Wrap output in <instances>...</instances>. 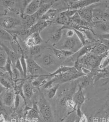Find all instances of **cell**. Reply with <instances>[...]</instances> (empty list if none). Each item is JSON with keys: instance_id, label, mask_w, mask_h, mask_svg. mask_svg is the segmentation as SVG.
Here are the masks:
<instances>
[{"instance_id": "6da1fadb", "label": "cell", "mask_w": 109, "mask_h": 122, "mask_svg": "<svg viewBox=\"0 0 109 122\" xmlns=\"http://www.w3.org/2000/svg\"><path fill=\"white\" fill-rule=\"evenodd\" d=\"M107 55V52L102 55H97L91 52L82 56L75 62L74 67L81 72L82 68L89 70L91 73L96 72L99 70V66L103 58Z\"/></svg>"}, {"instance_id": "7a4b0ae2", "label": "cell", "mask_w": 109, "mask_h": 122, "mask_svg": "<svg viewBox=\"0 0 109 122\" xmlns=\"http://www.w3.org/2000/svg\"><path fill=\"white\" fill-rule=\"evenodd\" d=\"M83 73L79 71L74 67H71L69 70L64 72L57 74L51 79L53 80L54 85L64 84L73 81L85 76Z\"/></svg>"}, {"instance_id": "3957f363", "label": "cell", "mask_w": 109, "mask_h": 122, "mask_svg": "<svg viewBox=\"0 0 109 122\" xmlns=\"http://www.w3.org/2000/svg\"><path fill=\"white\" fill-rule=\"evenodd\" d=\"M41 118L45 122H54L51 106L44 97H41L37 102Z\"/></svg>"}, {"instance_id": "277c9868", "label": "cell", "mask_w": 109, "mask_h": 122, "mask_svg": "<svg viewBox=\"0 0 109 122\" xmlns=\"http://www.w3.org/2000/svg\"><path fill=\"white\" fill-rule=\"evenodd\" d=\"M65 37L66 38L61 45L60 50H66L75 53L83 47V45L76 34L72 37L69 38L66 36Z\"/></svg>"}, {"instance_id": "5b68a950", "label": "cell", "mask_w": 109, "mask_h": 122, "mask_svg": "<svg viewBox=\"0 0 109 122\" xmlns=\"http://www.w3.org/2000/svg\"><path fill=\"white\" fill-rule=\"evenodd\" d=\"M27 63V74L30 76L37 77L41 76L46 75L48 74L39 64L33 58H26Z\"/></svg>"}, {"instance_id": "8992f818", "label": "cell", "mask_w": 109, "mask_h": 122, "mask_svg": "<svg viewBox=\"0 0 109 122\" xmlns=\"http://www.w3.org/2000/svg\"><path fill=\"white\" fill-rule=\"evenodd\" d=\"M83 89L78 85V89L74 94L73 99L76 105V113L79 118L83 115L81 110V107L86 100L85 95L84 93Z\"/></svg>"}, {"instance_id": "52a82bcc", "label": "cell", "mask_w": 109, "mask_h": 122, "mask_svg": "<svg viewBox=\"0 0 109 122\" xmlns=\"http://www.w3.org/2000/svg\"><path fill=\"white\" fill-rule=\"evenodd\" d=\"M99 0H80L65 1L68 10H78L88 6L98 3Z\"/></svg>"}, {"instance_id": "ba28073f", "label": "cell", "mask_w": 109, "mask_h": 122, "mask_svg": "<svg viewBox=\"0 0 109 122\" xmlns=\"http://www.w3.org/2000/svg\"><path fill=\"white\" fill-rule=\"evenodd\" d=\"M20 25H22V21L20 19L8 16L0 18V27L6 30L12 29Z\"/></svg>"}, {"instance_id": "9c48e42d", "label": "cell", "mask_w": 109, "mask_h": 122, "mask_svg": "<svg viewBox=\"0 0 109 122\" xmlns=\"http://www.w3.org/2000/svg\"><path fill=\"white\" fill-rule=\"evenodd\" d=\"M96 3L77 10L78 14L84 21L93 23V11Z\"/></svg>"}, {"instance_id": "30bf717a", "label": "cell", "mask_w": 109, "mask_h": 122, "mask_svg": "<svg viewBox=\"0 0 109 122\" xmlns=\"http://www.w3.org/2000/svg\"><path fill=\"white\" fill-rule=\"evenodd\" d=\"M55 1H45L40 0V7L37 12L33 16L37 20H40L43 16H44L50 9L52 8L54 4Z\"/></svg>"}, {"instance_id": "8fae6325", "label": "cell", "mask_w": 109, "mask_h": 122, "mask_svg": "<svg viewBox=\"0 0 109 122\" xmlns=\"http://www.w3.org/2000/svg\"><path fill=\"white\" fill-rule=\"evenodd\" d=\"M52 24V23L51 22L47 21L41 19L38 20L32 27L28 30L27 36L34 33L38 32L40 33L43 30H44L45 29Z\"/></svg>"}, {"instance_id": "7c38bea8", "label": "cell", "mask_w": 109, "mask_h": 122, "mask_svg": "<svg viewBox=\"0 0 109 122\" xmlns=\"http://www.w3.org/2000/svg\"><path fill=\"white\" fill-rule=\"evenodd\" d=\"M43 39L40 33H34L28 36L25 40V44L29 48L35 46L41 45L42 43Z\"/></svg>"}, {"instance_id": "4fadbf2b", "label": "cell", "mask_w": 109, "mask_h": 122, "mask_svg": "<svg viewBox=\"0 0 109 122\" xmlns=\"http://www.w3.org/2000/svg\"><path fill=\"white\" fill-rule=\"evenodd\" d=\"M55 56L54 54L50 53L44 54L39 57L38 60H39V62L38 63L41 67H51L55 65L56 63Z\"/></svg>"}, {"instance_id": "5bb4252c", "label": "cell", "mask_w": 109, "mask_h": 122, "mask_svg": "<svg viewBox=\"0 0 109 122\" xmlns=\"http://www.w3.org/2000/svg\"><path fill=\"white\" fill-rule=\"evenodd\" d=\"M15 96V91L12 89H6L2 97L3 103L6 106H12L14 105Z\"/></svg>"}, {"instance_id": "9a60e30c", "label": "cell", "mask_w": 109, "mask_h": 122, "mask_svg": "<svg viewBox=\"0 0 109 122\" xmlns=\"http://www.w3.org/2000/svg\"><path fill=\"white\" fill-rule=\"evenodd\" d=\"M26 118L27 120L29 121H37L40 119V116L37 102L34 103L33 105V107L30 108L27 111L26 114Z\"/></svg>"}, {"instance_id": "2e32d148", "label": "cell", "mask_w": 109, "mask_h": 122, "mask_svg": "<svg viewBox=\"0 0 109 122\" xmlns=\"http://www.w3.org/2000/svg\"><path fill=\"white\" fill-rule=\"evenodd\" d=\"M40 0H31L26 8L24 14L26 15L33 16L35 14L40 7Z\"/></svg>"}, {"instance_id": "e0dca14e", "label": "cell", "mask_w": 109, "mask_h": 122, "mask_svg": "<svg viewBox=\"0 0 109 122\" xmlns=\"http://www.w3.org/2000/svg\"><path fill=\"white\" fill-rule=\"evenodd\" d=\"M21 17L22 19L21 21L23 29L26 30H28L32 27L38 20L33 15L29 16L24 14Z\"/></svg>"}, {"instance_id": "ac0fdd59", "label": "cell", "mask_w": 109, "mask_h": 122, "mask_svg": "<svg viewBox=\"0 0 109 122\" xmlns=\"http://www.w3.org/2000/svg\"><path fill=\"white\" fill-rule=\"evenodd\" d=\"M60 11V10L51 8L40 19L54 23H55V20L57 16L60 13L59 12Z\"/></svg>"}, {"instance_id": "d6986e66", "label": "cell", "mask_w": 109, "mask_h": 122, "mask_svg": "<svg viewBox=\"0 0 109 122\" xmlns=\"http://www.w3.org/2000/svg\"><path fill=\"white\" fill-rule=\"evenodd\" d=\"M62 26L53 31L47 42H51L53 45H55L61 40L63 33V30H62Z\"/></svg>"}, {"instance_id": "ffe728a7", "label": "cell", "mask_w": 109, "mask_h": 122, "mask_svg": "<svg viewBox=\"0 0 109 122\" xmlns=\"http://www.w3.org/2000/svg\"><path fill=\"white\" fill-rule=\"evenodd\" d=\"M109 50L108 47L99 42L95 44L90 52L97 55H102L106 53Z\"/></svg>"}, {"instance_id": "44dd1931", "label": "cell", "mask_w": 109, "mask_h": 122, "mask_svg": "<svg viewBox=\"0 0 109 122\" xmlns=\"http://www.w3.org/2000/svg\"><path fill=\"white\" fill-rule=\"evenodd\" d=\"M101 31L103 34L109 33V22L98 21L93 22V27Z\"/></svg>"}, {"instance_id": "7402d4cb", "label": "cell", "mask_w": 109, "mask_h": 122, "mask_svg": "<svg viewBox=\"0 0 109 122\" xmlns=\"http://www.w3.org/2000/svg\"><path fill=\"white\" fill-rule=\"evenodd\" d=\"M0 45L3 47L4 50L6 51V52L7 54L8 57L11 61L13 65H14L17 59L18 58V57H17V54L14 51L9 48L7 46L5 45L4 44L1 42H0Z\"/></svg>"}, {"instance_id": "603a6c76", "label": "cell", "mask_w": 109, "mask_h": 122, "mask_svg": "<svg viewBox=\"0 0 109 122\" xmlns=\"http://www.w3.org/2000/svg\"><path fill=\"white\" fill-rule=\"evenodd\" d=\"M22 89L25 98H30L34 94L33 88L32 84L29 82H25L23 84Z\"/></svg>"}, {"instance_id": "cb8c5ba5", "label": "cell", "mask_w": 109, "mask_h": 122, "mask_svg": "<svg viewBox=\"0 0 109 122\" xmlns=\"http://www.w3.org/2000/svg\"><path fill=\"white\" fill-rule=\"evenodd\" d=\"M13 37L7 30L0 27V40L12 41Z\"/></svg>"}, {"instance_id": "d4e9b609", "label": "cell", "mask_w": 109, "mask_h": 122, "mask_svg": "<svg viewBox=\"0 0 109 122\" xmlns=\"http://www.w3.org/2000/svg\"><path fill=\"white\" fill-rule=\"evenodd\" d=\"M12 67H13V64L10 59L8 58L7 61L4 67L0 68L6 71V72H7L9 74L11 79H12Z\"/></svg>"}, {"instance_id": "484cf974", "label": "cell", "mask_w": 109, "mask_h": 122, "mask_svg": "<svg viewBox=\"0 0 109 122\" xmlns=\"http://www.w3.org/2000/svg\"><path fill=\"white\" fill-rule=\"evenodd\" d=\"M20 62L21 64L22 67L23 68V74H24V77L26 78L27 75V63L26 57L25 55L24 52L22 53L21 56L19 58Z\"/></svg>"}, {"instance_id": "4316f807", "label": "cell", "mask_w": 109, "mask_h": 122, "mask_svg": "<svg viewBox=\"0 0 109 122\" xmlns=\"http://www.w3.org/2000/svg\"><path fill=\"white\" fill-rule=\"evenodd\" d=\"M60 84H55L53 85L51 88L48 90V97L49 99H52L55 97L57 94L58 89L60 87Z\"/></svg>"}, {"instance_id": "83f0119b", "label": "cell", "mask_w": 109, "mask_h": 122, "mask_svg": "<svg viewBox=\"0 0 109 122\" xmlns=\"http://www.w3.org/2000/svg\"><path fill=\"white\" fill-rule=\"evenodd\" d=\"M0 84L6 89H12L11 83L10 81L3 76H0Z\"/></svg>"}, {"instance_id": "f1b7e54d", "label": "cell", "mask_w": 109, "mask_h": 122, "mask_svg": "<svg viewBox=\"0 0 109 122\" xmlns=\"http://www.w3.org/2000/svg\"><path fill=\"white\" fill-rule=\"evenodd\" d=\"M30 54L32 56H34L38 55L41 53V45L38 46H35L29 48Z\"/></svg>"}, {"instance_id": "f546056e", "label": "cell", "mask_w": 109, "mask_h": 122, "mask_svg": "<svg viewBox=\"0 0 109 122\" xmlns=\"http://www.w3.org/2000/svg\"><path fill=\"white\" fill-rule=\"evenodd\" d=\"M8 58L7 54L4 50L0 51V68L4 66Z\"/></svg>"}, {"instance_id": "4dcf8cb0", "label": "cell", "mask_w": 109, "mask_h": 122, "mask_svg": "<svg viewBox=\"0 0 109 122\" xmlns=\"http://www.w3.org/2000/svg\"><path fill=\"white\" fill-rule=\"evenodd\" d=\"M76 113L75 111L71 112L64 118V122H77Z\"/></svg>"}, {"instance_id": "1f68e13d", "label": "cell", "mask_w": 109, "mask_h": 122, "mask_svg": "<svg viewBox=\"0 0 109 122\" xmlns=\"http://www.w3.org/2000/svg\"><path fill=\"white\" fill-rule=\"evenodd\" d=\"M14 67L20 73L21 75L23 76H24V74H23V68L22 67L21 62H20L19 58L17 59V61L14 64Z\"/></svg>"}, {"instance_id": "d6a6232c", "label": "cell", "mask_w": 109, "mask_h": 122, "mask_svg": "<svg viewBox=\"0 0 109 122\" xmlns=\"http://www.w3.org/2000/svg\"><path fill=\"white\" fill-rule=\"evenodd\" d=\"M0 1L2 5L3 6L6 7H8L7 10L8 9L9 7L10 8V7L14 5L16 3V2L14 0H2Z\"/></svg>"}, {"instance_id": "836d02e7", "label": "cell", "mask_w": 109, "mask_h": 122, "mask_svg": "<svg viewBox=\"0 0 109 122\" xmlns=\"http://www.w3.org/2000/svg\"><path fill=\"white\" fill-rule=\"evenodd\" d=\"M97 37L99 40H106L109 41V33L108 34H96Z\"/></svg>"}, {"instance_id": "e575fe53", "label": "cell", "mask_w": 109, "mask_h": 122, "mask_svg": "<svg viewBox=\"0 0 109 122\" xmlns=\"http://www.w3.org/2000/svg\"><path fill=\"white\" fill-rule=\"evenodd\" d=\"M20 96L16 94L15 98L14 100V106L16 109L18 108L19 105H20Z\"/></svg>"}, {"instance_id": "d590c367", "label": "cell", "mask_w": 109, "mask_h": 122, "mask_svg": "<svg viewBox=\"0 0 109 122\" xmlns=\"http://www.w3.org/2000/svg\"><path fill=\"white\" fill-rule=\"evenodd\" d=\"M104 107V109L105 110V112H106V113H109V96L107 98Z\"/></svg>"}, {"instance_id": "8d00e7d4", "label": "cell", "mask_w": 109, "mask_h": 122, "mask_svg": "<svg viewBox=\"0 0 109 122\" xmlns=\"http://www.w3.org/2000/svg\"><path fill=\"white\" fill-rule=\"evenodd\" d=\"M99 41L101 43H103L105 45V46H107V47L109 48V41L106 40H99Z\"/></svg>"}, {"instance_id": "74e56055", "label": "cell", "mask_w": 109, "mask_h": 122, "mask_svg": "<svg viewBox=\"0 0 109 122\" xmlns=\"http://www.w3.org/2000/svg\"><path fill=\"white\" fill-rule=\"evenodd\" d=\"M0 122H6L5 117L2 113L0 114Z\"/></svg>"}, {"instance_id": "f35d334b", "label": "cell", "mask_w": 109, "mask_h": 122, "mask_svg": "<svg viewBox=\"0 0 109 122\" xmlns=\"http://www.w3.org/2000/svg\"><path fill=\"white\" fill-rule=\"evenodd\" d=\"M7 11H7V10H5L2 11V12H1L0 13V18L6 16V14H7Z\"/></svg>"}, {"instance_id": "ab89813d", "label": "cell", "mask_w": 109, "mask_h": 122, "mask_svg": "<svg viewBox=\"0 0 109 122\" xmlns=\"http://www.w3.org/2000/svg\"><path fill=\"white\" fill-rule=\"evenodd\" d=\"M3 87L0 84V95L3 92Z\"/></svg>"}, {"instance_id": "60d3db41", "label": "cell", "mask_w": 109, "mask_h": 122, "mask_svg": "<svg viewBox=\"0 0 109 122\" xmlns=\"http://www.w3.org/2000/svg\"><path fill=\"white\" fill-rule=\"evenodd\" d=\"M4 50V49L3 48V47L0 45V51H2Z\"/></svg>"}, {"instance_id": "b9f144b4", "label": "cell", "mask_w": 109, "mask_h": 122, "mask_svg": "<svg viewBox=\"0 0 109 122\" xmlns=\"http://www.w3.org/2000/svg\"><path fill=\"white\" fill-rule=\"evenodd\" d=\"M25 122H37L36 121H29V120H27Z\"/></svg>"}, {"instance_id": "7bdbcfd3", "label": "cell", "mask_w": 109, "mask_h": 122, "mask_svg": "<svg viewBox=\"0 0 109 122\" xmlns=\"http://www.w3.org/2000/svg\"></svg>"}]
</instances>
